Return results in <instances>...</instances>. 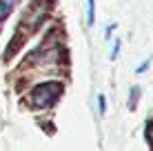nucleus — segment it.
I'll list each match as a JSON object with an SVG mask.
<instances>
[{
	"instance_id": "nucleus-1",
	"label": "nucleus",
	"mask_w": 153,
	"mask_h": 151,
	"mask_svg": "<svg viewBox=\"0 0 153 151\" xmlns=\"http://www.w3.org/2000/svg\"><path fill=\"white\" fill-rule=\"evenodd\" d=\"M47 11H49V0H36L27 9V13L22 16V20H20V25H18V40L11 42V51L18 42H25V38L40 27L42 20L47 18Z\"/></svg>"
},
{
	"instance_id": "nucleus-2",
	"label": "nucleus",
	"mask_w": 153,
	"mask_h": 151,
	"mask_svg": "<svg viewBox=\"0 0 153 151\" xmlns=\"http://www.w3.org/2000/svg\"><path fill=\"white\" fill-rule=\"evenodd\" d=\"M60 96H62V85L60 82H40V85L33 87V91L29 93V105L33 109H47V107L53 105Z\"/></svg>"
},
{
	"instance_id": "nucleus-3",
	"label": "nucleus",
	"mask_w": 153,
	"mask_h": 151,
	"mask_svg": "<svg viewBox=\"0 0 153 151\" xmlns=\"http://www.w3.org/2000/svg\"><path fill=\"white\" fill-rule=\"evenodd\" d=\"M16 2H18V0H0V22L11 13V9L16 7Z\"/></svg>"
},
{
	"instance_id": "nucleus-4",
	"label": "nucleus",
	"mask_w": 153,
	"mask_h": 151,
	"mask_svg": "<svg viewBox=\"0 0 153 151\" xmlns=\"http://www.w3.org/2000/svg\"><path fill=\"white\" fill-rule=\"evenodd\" d=\"M87 22L89 25L96 22V2L93 0H87Z\"/></svg>"
},
{
	"instance_id": "nucleus-5",
	"label": "nucleus",
	"mask_w": 153,
	"mask_h": 151,
	"mask_svg": "<svg viewBox=\"0 0 153 151\" xmlns=\"http://www.w3.org/2000/svg\"><path fill=\"white\" fill-rule=\"evenodd\" d=\"M138 96H140V89L138 87H133L129 93V109H135V100H138Z\"/></svg>"
},
{
	"instance_id": "nucleus-6",
	"label": "nucleus",
	"mask_w": 153,
	"mask_h": 151,
	"mask_svg": "<svg viewBox=\"0 0 153 151\" xmlns=\"http://www.w3.org/2000/svg\"><path fill=\"white\" fill-rule=\"evenodd\" d=\"M98 111H100V116L107 113V98H104V93H100V96H98Z\"/></svg>"
},
{
	"instance_id": "nucleus-7",
	"label": "nucleus",
	"mask_w": 153,
	"mask_h": 151,
	"mask_svg": "<svg viewBox=\"0 0 153 151\" xmlns=\"http://www.w3.org/2000/svg\"><path fill=\"white\" fill-rule=\"evenodd\" d=\"M118 54H120V40H113V49H111V60L118 58Z\"/></svg>"
},
{
	"instance_id": "nucleus-8",
	"label": "nucleus",
	"mask_w": 153,
	"mask_h": 151,
	"mask_svg": "<svg viewBox=\"0 0 153 151\" xmlns=\"http://www.w3.org/2000/svg\"><path fill=\"white\" fill-rule=\"evenodd\" d=\"M146 67H149V60H144V62H142V65H140L135 71H138V74H142V71H146Z\"/></svg>"
},
{
	"instance_id": "nucleus-9",
	"label": "nucleus",
	"mask_w": 153,
	"mask_h": 151,
	"mask_svg": "<svg viewBox=\"0 0 153 151\" xmlns=\"http://www.w3.org/2000/svg\"><path fill=\"white\" fill-rule=\"evenodd\" d=\"M149 138L153 140V124H151V127H149Z\"/></svg>"
}]
</instances>
